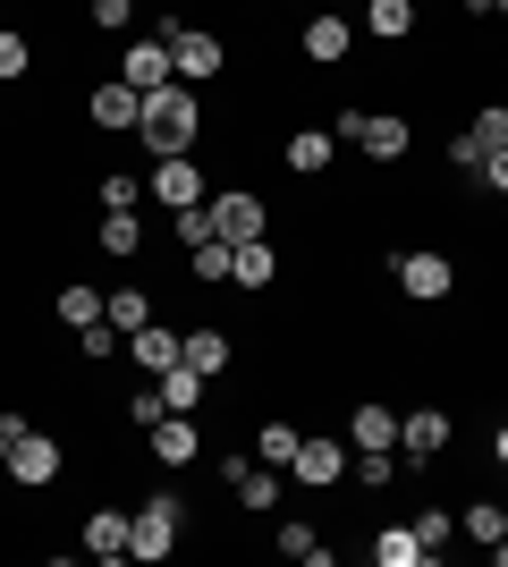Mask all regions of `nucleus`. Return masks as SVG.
Segmentation results:
<instances>
[{
  "label": "nucleus",
  "instance_id": "1",
  "mask_svg": "<svg viewBox=\"0 0 508 567\" xmlns=\"http://www.w3.org/2000/svg\"><path fill=\"white\" fill-rule=\"evenodd\" d=\"M136 136H145L153 162H169V153H187L195 136H204V102H195L187 76H169V85H153L145 111H136Z\"/></svg>",
  "mask_w": 508,
  "mask_h": 567
},
{
  "label": "nucleus",
  "instance_id": "2",
  "mask_svg": "<svg viewBox=\"0 0 508 567\" xmlns=\"http://www.w3.org/2000/svg\"><path fill=\"white\" fill-rule=\"evenodd\" d=\"M127 525H136V534H127V559H169V550H178V534H187V508H178L169 492H153Z\"/></svg>",
  "mask_w": 508,
  "mask_h": 567
},
{
  "label": "nucleus",
  "instance_id": "3",
  "mask_svg": "<svg viewBox=\"0 0 508 567\" xmlns=\"http://www.w3.org/2000/svg\"><path fill=\"white\" fill-rule=\"evenodd\" d=\"M162 43H169V69L187 76V85H212V76L229 69V51H220L212 25H162Z\"/></svg>",
  "mask_w": 508,
  "mask_h": 567
},
{
  "label": "nucleus",
  "instance_id": "4",
  "mask_svg": "<svg viewBox=\"0 0 508 567\" xmlns=\"http://www.w3.org/2000/svg\"><path fill=\"white\" fill-rule=\"evenodd\" d=\"M331 136H356L373 162H407V118L398 111H339Z\"/></svg>",
  "mask_w": 508,
  "mask_h": 567
},
{
  "label": "nucleus",
  "instance_id": "5",
  "mask_svg": "<svg viewBox=\"0 0 508 567\" xmlns=\"http://www.w3.org/2000/svg\"><path fill=\"white\" fill-rule=\"evenodd\" d=\"M390 271H398V288H407L415 306H440V297H458V262L433 255V246H415V255H390Z\"/></svg>",
  "mask_w": 508,
  "mask_h": 567
},
{
  "label": "nucleus",
  "instance_id": "6",
  "mask_svg": "<svg viewBox=\"0 0 508 567\" xmlns=\"http://www.w3.org/2000/svg\"><path fill=\"white\" fill-rule=\"evenodd\" d=\"M449 441H458L449 406H407V415H398V450H407V466H433Z\"/></svg>",
  "mask_w": 508,
  "mask_h": 567
},
{
  "label": "nucleus",
  "instance_id": "7",
  "mask_svg": "<svg viewBox=\"0 0 508 567\" xmlns=\"http://www.w3.org/2000/svg\"><path fill=\"white\" fill-rule=\"evenodd\" d=\"M289 474L305 483V492H331V483H348V441H331V432H305L289 457Z\"/></svg>",
  "mask_w": 508,
  "mask_h": 567
},
{
  "label": "nucleus",
  "instance_id": "8",
  "mask_svg": "<svg viewBox=\"0 0 508 567\" xmlns=\"http://www.w3.org/2000/svg\"><path fill=\"white\" fill-rule=\"evenodd\" d=\"M263 229H271V204H263V195H246V187L212 195V237H229V246H246V237H263Z\"/></svg>",
  "mask_w": 508,
  "mask_h": 567
},
{
  "label": "nucleus",
  "instance_id": "9",
  "mask_svg": "<svg viewBox=\"0 0 508 567\" xmlns=\"http://www.w3.org/2000/svg\"><path fill=\"white\" fill-rule=\"evenodd\" d=\"M153 204H169V213H187V204H212V187H204L195 153H169V162H153Z\"/></svg>",
  "mask_w": 508,
  "mask_h": 567
},
{
  "label": "nucleus",
  "instance_id": "10",
  "mask_svg": "<svg viewBox=\"0 0 508 567\" xmlns=\"http://www.w3.org/2000/svg\"><path fill=\"white\" fill-rule=\"evenodd\" d=\"M9 483H18V492H43V483H60V441H43V432H25L18 450H9Z\"/></svg>",
  "mask_w": 508,
  "mask_h": 567
},
{
  "label": "nucleus",
  "instance_id": "11",
  "mask_svg": "<svg viewBox=\"0 0 508 567\" xmlns=\"http://www.w3.org/2000/svg\"><path fill=\"white\" fill-rule=\"evenodd\" d=\"M297 43H305V60H314V69H339V60L356 51V25L322 9V18H305V34H297Z\"/></svg>",
  "mask_w": 508,
  "mask_h": 567
},
{
  "label": "nucleus",
  "instance_id": "12",
  "mask_svg": "<svg viewBox=\"0 0 508 567\" xmlns=\"http://www.w3.org/2000/svg\"><path fill=\"white\" fill-rule=\"evenodd\" d=\"M85 111H94V127H111V136H136V111H145V94H136V85H94V94H85Z\"/></svg>",
  "mask_w": 508,
  "mask_h": 567
},
{
  "label": "nucleus",
  "instance_id": "13",
  "mask_svg": "<svg viewBox=\"0 0 508 567\" xmlns=\"http://www.w3.org/2000/svg\"><path fill=\"white\" fill-rule=\"evenodd\" d=\"M390 441H398V406H382V399L348 406V450H390Z\"/></svg>",
  "mask_w": 508,
  "mask_h": 567
},
{
  "label": "nucleus",
  "instance_id": "14",
  "mask_svg": "<svg viewBox=\"0 0 508 567\" xmlns=\"http://www.w3.org/2000/svg\"><path fill=\"white\" fill-rule=\"evenodd\" d=\"M195 450H204L195 415H162V424H153V466H195Z\"/></svg>",
  "mask_w": 508,
  "mask_h": 567
},
{
  "label": "nucleus",
  "instance_id": "15",
  "mask_svg": "<svg viewBox=\"0 0 508 567\" xmlns=\"http://www.w3.org/2000/svg\"><path fill=\"white\" fill-rule=\"evenodd\" d=\"M127 355H136V373H145V381H162L169 364H178V331L145 322V331H127Z\"/></svg>",
  "mask_w": 508,
  "mask_h": 567
},
{
  "label": "nucleus",
  "instance_id": "16",
  "mask_svg": "<svg viewBox=\"0 0 508 567\" xmlns=\"http://www.w3.org/2000/svg\"><path fill=\"white\" fill-rule=\"evenodd\" d=\"M229 492H238V508H255V517H263V508H280V474H263V466H246V457H229Z\"/></svg>",
  "mask_w": 508,
  "mask_h": 567
},
{
  "label": "nucleus",
  "instance_id": "17",
  "mask_svg": "<svg viewBox=\"0 0 508 567\" xmlns=\"http://www.w3.org/2000/svg\"><path fill=\"white\" fill-rule=\"evenodd\" d=\"M229 280H238V288H271V280H280L271 237H246V246H229Z\"/></svg>",
  "mask_w": 508,
  "mask_h": 567
},
{
  "label": "nucleus",
  "instance_id": "18",
  "mask_svg": "<svg viewBox=\"0 0 508 567\" xmlns=\"http://www.w3.org/2000/svg\"><path fill=\"white\" fill-rule=\"evenodd\" d=\"M127 85H136V94H153V85H169V76H178V69H169V43H162V34H153V43H127Z\"/></svg>",
  "mask_w": 508,
  "mask_h": 567
},
{
  "label": "nucleus",
  "instance_id": "19",
  "mask_svg": "<svg viewBox=\"0 0 508 567\" xmlns=\"http://www.w3.org/2000/svg\"><path fill=\"white\" fill-rule=\"evenodd\" d=\"M127 534H136V525H127L120 508H94V517H85V559H127Z\"/></svg>",
  "mask_w": 508,
  "mask_h": 567
},
{
  "label": "nucleus",
  "instance_id": "20",
  "mask_svg": "<svg viewBox=\"0 0 508 567\" xmlns=\"http://www.w3.org/2000/svg\"><path fill=\"white\" fill-rule=\"evenodd\" d=\"M373 567H433V550L415 543V525H382L373 534Z\"/></svg>",
  "mask_w": 508,
  "mask_h": 567
},
{
  "label": "nucleus",
  "instance_id": "21",
  "mask_svg": "<svg viewBox=\"0 0 508 567\" xmlns=\"http://www.w3.org/2000/svg\"><path fill=\"white\" fill-rule=\"evenodd\" d=\"M153 390H162V406H169V415H195V406H204V373H195L187 355H178V364H169V373L153 381Z\"/></svg>",
  "mask_w": 508,
  "mask_h": 567
},
{
  "label": "nucleus",
  "instance_id": "22",
  "mask_svg": "<svg viewBox=\"0 0 508 567\" xmlns=\"http://www.w3.org/2000/svg\"><path fill=\"white\" fill-rule=\"evenodd\" d=\"M178 355H187L195 373L212 381V373H229V331H178Z\"/></svg>",
  "mask_w": 508,
  "mask_h": 567
},
{
  "label": "nucleus",
  "instance_id": "23",
  "mask_svg": "<svg viewBox=\"0 0 508 567\" xmlns=\"http://www.w3.org/2000/svg\"><path fill=\"white\" fill-rule=\"evenodd\" d=\"M102 322H111V331H145L153 297H145V288H111V297H102Z\"/></svg>",
  "mask_w": 508,
  "mask_h": 567
},
{
  "label": "nucleus",
  "instance_id": "24",
  "mask_svg": "<svg viewBox=\"0 0 508 567\" xmlns=\"http://www.w3.org/2000/svg\"><path fill=\"white\" fill-rule=\"evenodd\" d=\"M364 34H382V43L415 34V0H364Z\"/></svg>",
  "mask_w": 508,
  "mask_h": 567
},
{
  "label": "nucleus",
  "instance_id": "25",
  "mask_svg": "<svg viewBox=\"0 0 508 567\" xmlns=\"http://www.w3.org/2000/svg\"><path fill=\"white\" fill-rule=\"evenodd\" d=\"M51 306H60V322H69V331H85V322H102V288L69 280V288H60V297H51Z\"/></svg>",
  "mask_w": 508,
  "mask_h": 567
},
{
  "label": "nucleus",
  "instance_id": "26",
  "mask_svg": "<svg viewBox=\"0 0 508 567\" xmlns=\"http://www.w3.org/2000/svg\"><path fill=\"white\" fill-rule=\"evenodd\" d=\"M289 169H297V178H322V169H331V136H322V127L289 136Z\"/></svg>",
  "mask_w": 508,
  "mask_h": 567
},
{
  "label": "nucleus",
  "instance_id": "27",
  "mask_svg": "<svg viewBox=\"0 0 508 567\" xmlns=\"http://www.w3.org/2000/svg\"><path fill=\"white\" fill-rule=\"evenodd\" d=\"M136 246H145V220H136V213H102V255H136Z\"/></svg>",
  "mask_w": 508,
  "mask_h": 567
},
{
  "label": "nucleus",
  "instance_id": "28",
  "mask_svg": "<svg viewBox=\"0 0 508 567\" xmlns=\"http://www.w3.org/2000/svg\"><path fill=\"white\" fill-rule=\"evenodd\" d=\"M187 280H229V237H204V246H187Z\"/></svg>",
  "mask_w": 508,
  "mask_h": 567
},
{
  "label": "nucleus",
  "instance_id": "29",
  "mask_svg": "<svg viewBox=\"0 0 508 567\" xmlns=\"http://www.w3.org/2000/svg\"><path fill=\"white\" fill-rule=\"evenodd\" d=\"M297 441H305V432H297L289 415H271V424H263V466H289V457H297Z\"/></svg>",
  "mask_w": 508,
  "mask_h": 567
},
{
  "label": "nucleus",
  "instance_id": "30",
  "mask_svg": "<svg viewBox=\"0 0 508 567\" xmlns=\"http://www.w3.org/2000/svg\"><path fill=\"white\" fill-rule=\"evenodd\" d=\"M348 474H356V483H373V492H390V483H407V474L390 466V450H356V466H348Z\"/></svg>",
  "mask_w": 508,
  "mask_h": 567
},
{
  "label": "nucleus",
  "instance_id": "31",
  "mask_svg": "<svg viewBox=\"0 0 508 567\" xmlns=\"http://www.w3.org/2000/svg\"><path fill=\"white\" fill-rule=\"evenodd\" d=\"M25 69H34V43H25V34H9V25H0V85H18Z\"/></svg>",
  "mask_w": 508,
  "mask_h": 567
},
{
  "label": "nucleus",
  "instance_id": "32",
  "mask_svg": "<svg viewBox=\"0 0 508 567\" xmlns=\"http://www.w3.org/2000/svg\"><path fill=\"white\" fill-rule=\"evenodd\" d=\"M466 534H475V543H500V534H508V508H500V499H475V508H466Z\"/></svg>",
  "mask_w": 508,
  "mask_h": 567
},
{
  "label": "nucleus",
  "instance_id": "33",
  "mask_svg": "<svg viewBox=\"0 0 508 567\" xmlns=\"http://www.w3.org/2000/svg\"><path fill=\"white\" fill-rule=\"evenodd\" d=\"M449 534H458V517H449V508H415V543L433 550V559H440V543H449Z\"/></svg>",
  "mask_w": 508,
  "mask_h": 567
},
{
  "label": "nucleus",
  "instance_id": "34",
  "mask_svg": "<svg viewBox=\"0 0 508 567\" xmlns=\"http://www.w3.org/2000/svg\"><path fill=\"white\" fill-rule=\"evenodd\" d=\"M280 550H289V559H305V567H314V559H331V543H322L314 525H280Z\"/></svg>",
  "mask_w": 508,
  "mask_h": 567
},
{
  "label": "nucleus",
  "instance_id": "35",
  "mask_svg": "<svg viewBox=\"0 0 508 567\" xmlns=\"http://www.w3.org/2000/svg\"><path fill=\"white\" fill-rule=\"evenodd\" d=\"M76 348L102 364V355H120V348H127V331H111V322H85V331H76Z\"/></svg>",
  "mask_w": 508,
  "mask_h": 567
},
{
  "label": "nucleus",
  "instance_id": "36",
  "mask_svg": "<svg viewBox=\"0 0 508 567\" xmlns=\"http://www.w3.org/2000/svg\"><path fill=\"white\" fill-rule=\"evenodd\" d=\"M120 415H127V424H145V432H153V424H162V415H169V406H162V390H136V399H127Z\"/></svg>",
  "mask_w": 508,
  "mask_h": 567
},
{
  "label": "nucleus",
  "instance_id": "37",
  "mask_svg": "<svg viewBox=\"0 0 508 567\" xmlns=\"http://www.w3.org/2000/svg\"><path fill=\"white\" fill-rule=\"evenodd\" d=\"M102 204H111V213H136V178H127V169H111V178H102Z\"/></svg>",
  "mask_w": 508,
  "mask_h": 567
},
{
  "label": "nucleus",
  "instance_id": "38",
  "mask_svg": "<svg viewBox=\"0 0 508 567\" xmlns=\"http://www.w3.org/2000/svg\"><path fill=\"white\" fill-rule=\"evenodd\" d=\"M127 9H136V0H94V25H102V34H120Z\"/></svg>",
  "mask_w": 508,
  "mask_h": 567
},
{
  "label": "nucleus",
  "instance_id": "39",
  "mask_svg": "<svg viewBox=\"0 0 508 567\" xmlns=\"http://www.w3.org/2000/svg\"><path fill=\"white\" fill-rule=\"evenodd\" d=\"M475 178H484V187H491V195H508V144H500V153H491V162H484V169H475Z\"/></svg>",
  "mask_w": 508,
  "mask_h": 567
},
{
  "label": "nucleus",
  "instance_id": "40",
  "mask_svg": "<svg viewBox=\"0 0 508 567\" xmlns=\"http://www.w3.org/2000/svg\"><path fill=\"white\" fill-rule=\"evenodd\" d=\"M25 432H34V424H25V415H0V466H9V450H18Z\"/></svg>",
  "mask_w": 508,
  "mask_h": 567
},
{
  "label": "nucleus",
  "instance_id": "41",
  "mask_svg": "<svg viewBox=\"0 0 508 567\" xmlns=\"http://www.w3.org/2000/svg\"><path fill=\"white\" fill-rule=\"evenodd\" d=\"M491 457H500V466H508V424H500V432H491Z\"/></svg>",
  "mask_w": 508,
  "mask_h": 567
},
{
  "label": "nucleus",
  "instance_id": "42",
  "mask_svg": "<svg viewBox=\"0 0 508 567\" xmlns=\"http://www.w3.org/2000/svg\"><path fill=\"white\" fill-rule=\"evenodd\" d=\"M491 559H500V567H508V534H500V543H491Z\"/></svg>",
  "mask_w": 508,
  "mask_h": 567
}]
</instances>
